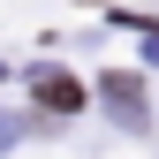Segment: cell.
<instances>
[{"label":"cell","instance_id":"6da1fadb","mask_svg":"<svg viewBox=\"0 0 159 159\" xmlns=\"http://www.w3.org/2000/svg\"><path fill=\"white\" fill-rule=\"evenodd\" d=\"M30 91H38V106H46V114H76V106H84V84H76V76H61V68H38Z\"/></svg>","mask_w":159,"mask_h":159},{"label":"cell","instance_id":"3957f363","mask_svg":"<svg viewBox=\"0 0 159 159\" xmlns=\"http://www.w3.org/2000/svg\"><path fill=\"white\" fill-rule=\"evenodd\" d=\"M8 136H15V129H8V121H0V144H8Z\"/></svg>","mask_w":159,"mask_h":159},{"label":"cell","instance_id":"7a4b0ae2","mask_svg":"<svg viewBox=\"0 0 159 159\" xmlns=\"http://www.w3.org/2000/svg\"><path fill=\"white\" fill-rule=\"evenodd\" d=\"M106 106L121 114L129 129H144V91H136V76H106Z\"/></svg>","mask_w":159,"mask_h":159}]
</instances>
